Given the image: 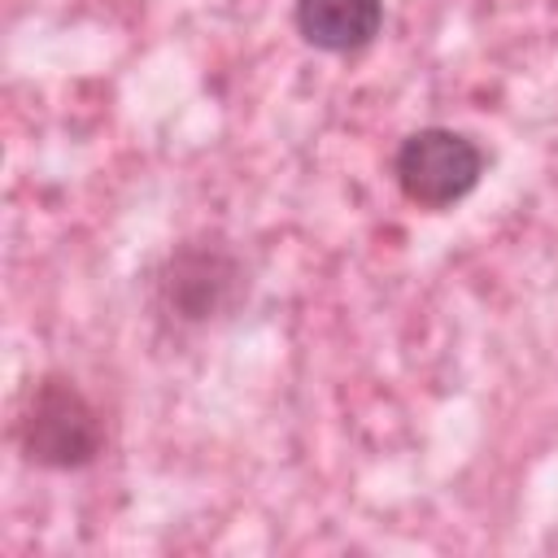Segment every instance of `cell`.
I'll use <instances>...</instances> for the list:
<instances>
[{
	"instance_id": "obj_1",
	"label": "cell",
	"mask_w": 558,
	"mask_h": 558,
	"mask_svg": "<svg viewBox=\"0 0 558 558\" xmlns=\"http://www.w3.org/2000/svg\"><path fill=\"white\" fill-rule=\"evenodd\" d=\"M17 440L35 466L74 471L100 453L105 432H100L96 405L78 392V384L48 375L26 397V410L17 418Z\"/></svg>"
},
{
	"instance_id": "obj_2",
	"label": "cell",
	"mask_w": 558,
	"mask_h": 558,
	"mask_svg": "<svg viewBox=\"0 0 558 558\" xmlns=\"http://www.w3.org/2000/svg\"><path fill=\"white\" fill-rule=\"evenodd\" d=\"M392 174H397V187L405 192V201H414L423 209H445L480 183L484 153L471 135H462L453 126H423L401 140V148L392 157Z\"/></svg>"
},
{
	"instance_id": "obj_3",
	"label": "cell",
	"mask_w": 558,
	"mask_h": 558,
	"mask_svg": "<svg viewBox=\"0 0 558 558\" xmlns=\"http://www.w3.org/2000/svg\"><path fill=\"white\" fill-rule=\"evenodd\" d=\"M240 292V262L218 244H183L157 270V296L166 314L183 323H205L222 314Z\"/></svg>"
},
{
	"instance_id": "obj_4",
	"label": "cell",
	"mask_w": 558,
	"mask_h": 558,
	"mask_svg": "<svg viewBox=\"0 0 558 558\" xmlns=\"http://www.w3.org/2000/svg\"><path fill=\"white\" fill-rule=\"evenodd\" d=\"M384 0H296V31L318 52H353L379 35Z\"/></svg>"
}]
</instances>
